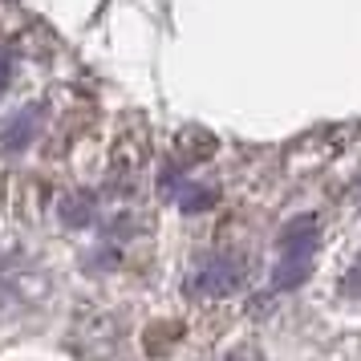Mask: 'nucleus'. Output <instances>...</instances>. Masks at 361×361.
I'll return each instance as SVG.
<instances>
[{"instance_id":"f257e3e1","label":"nucleus","mask_w":361,"mask_h":361,"mask_svg":"<svg viewBox=\"0 0 361 361\" xmlns=\"http://www.w3.org/2000/svg\"><path fill=\"white\" fill-rule=\"evenodd\" d=\"M312 252H317V224L305 215V219L288 224V231H284V260H280L276 272V288H293L296 280H305Z\"/></svg>"}]
</instances>
